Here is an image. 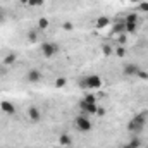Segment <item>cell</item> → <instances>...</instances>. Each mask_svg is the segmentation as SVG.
Wrapping results in <instances>:
<instances>
[{
	"label": "cell",
	"mask_w": 148,
	"mask_h": 148,
	"mask_svg": "<svg viewBox=\"0 0 148 148\" xmlns=\"http://www.w3.org/2000/svg\"><path fill=\"white\" fill-rule=\"evenodd\" d=\"M145 124H147L145 115H143V114H136V115L127 122V129H129L131 133H140V131H143Z\"/></svg>",
	"instance_id": "6da1fadb"
},
{
	"label": "cell",
	"mask_w": 148,
	"mask_h": 148,
	"mask_svg": "<svg viewBox=\"0 0 148 148\" xmlns=\"http://www.w3.org/2000/svg\"><path fill=\"white\" fill-rule=\"evenodd\" d=\"M83 84V88H91V90H98V88H102V77L98 76V74H88L86 77H84V81L81 83Z\"/></svg>",
	"instance_id": "7a4b0ae2"
},
{
	"label": "cell",
	"mask_w": 148,
	"mask_h": 148,
	"mask_svg": "<svg viewBox=\"0 0 148 148\" xmlns=\"http://www.w3.org/2000/svg\"><path fill=\"white\" fill-rule=\"evenodd\" d=\"M74 124H76V129L81 131V133H88V131H91V122H90V119H88L86 114L77 115V117L74 119Z\"/></svg>",
	"instance_id": "3957f363"
},
{
	"label": "cell",
	"mask_w": 148,
	"mask_h": 148,
	"mask_svg": "<svg viewBox=\"0 0 148 148\" xmlns=\"http://www.w3.org/2000/svg\"><path fill=\"white\" fill-rule=\"evenodd\" d=\"M59 52V45L57 43H53V41H45V43H41V53L45 55V57H53L55 53Z\"/></svg>",
	"instance_id": "277c9868"
},
{
	"label": "cell",
	"mask_w": 148,
	"mask_h": 148,
	"mask_svg": "<svg viewBox=\"0 0 148 148\" xmlns=\"http://www.w3.org/2000/svg\"><path fill=\"white\" fill-rule=\"evenodd\" d=\"M79 107H81V110H83V114H86V115H95L97 114V103H91V102H88V100H81L79 102Z\"/></svg>",
	"instance_id": "5b68a950"
},
{
	"label": "cell",
	"mask_w": 148,
	"mask_h": 148,
	"mask_svg": "<svg viewBox=\"0 0 148 148\" xmlns=\"http://www.w3.org/2000/svg\"><path fill=\"white\" fill-rule=\"evenodd\" d=\"M140 71H141V69H140L136 64H126L124 69H122V73L126 74V76H138Z\"/></svg>",
	"instance_id": "8992f818"
},
{
	"label": "cell",
	"mask_w": 148,
	"mask_h": 148,
	"mask_svg": "<svg viewBox=\"0 0 148 148\" xmlns=\"http://www.w3.org/2000/svg\"><path fill=\"white\" fill-rule=\"evenodd\" d=\"M0 109L5 112V115H14L16 114V107L12 105V102H0Z\"/></svg>",
	"instance_id": "52a82bcc"
},
{
	"label": "cell",
	"mask_w": 148,
	"mask_h": 148,
	"mask_svg": "<svg viewBox=\"0 0 148 148\" xmlns=\"http://www.w3.org/2000/svg\"><path fill=\"white\" fill-rule=\"evenodd\" d=\"M112 33H114V35H122V33H126V23H124V21H117V23L114 24V28H112Z\"/></svg>",
	"instance_id": "ba28073f"
},
{
	"label": "cell",
	"mask_w": 148,
	"mask_h": 148,
	"mask_svg": "<svg viewBox=\"0 0 148 148\" xmlns=\"http://www.w3.org/2000/svg\"><path fill=\"white\" fill-rule=\"evenodd\" d=\"M28 117H29V121H33V122H38L40 119H41V114L38 110L36 107H31L29 110H28Z\"/></svg>",
	"instance_id": "9c48e42d"
},
{
	"label": "cell",
	"mask_w": 148,
	"mask_h": 148,
	"mask_svg": "<svg viewBox=\"0 0 148 148\" xmlns=\"http://www.w3.org/2000/svg\"><path fill=\"white\" fill-rule=\"evenodd\" d=\"M41 79V73L38 71V69H31L29 73H28V81H31V83H38Z\"/></svg>",
	"instance_id": "30bf717a"
},
{
	"label": "cell",
	"mask_w": 148,
	"mask_h": 148,
	"mask_svg": "<svg viewBox=\"0 0 148 148\" xmlns=\"http://www.w3.org/2000/svg\"><path fill=\"white\" fill-rule=\"evenodd\" d=\"M16 59H17L16 53H9V55L3 57V64H5V66H12V64L16 62Z\"/></svg>",
	"instance_id": "8fae6325"
},
{
	"label": "cell",
	"mask_w": 148,
	"mask_h": 148,
	"mask_svg": "<svg viewBox=\"0 0 148 148\" xmlns=\"http://www.w3.org/2000/svg\"><path fill=\"white\" fill-rule=\"evenodd\" d=\"M59 143L64 145V147H69V145H71V136H69V134H60V136H59Z\"/></svg>",
	"instance_id": "7c38bea8"
},
{
	"label": "cell",
	"mask_w": 148,
	"mask_h": 148,
	"mask_svg": "<svg viewBox=\"0 0 148 148\" xmlns=\"http://www.w3.org/2000/svg\"><path fill=\"white\" fill-rule=\"evenodd\" d=\"M136 29H138V24H134V23H126V33H136Z\"/></svg>",
	"instance_id": "4fadbf2b"
},
{
	"label": "cell",
	"mask_w": 148,
	"mask_h": 148,
	"mask_svg": "<svg viewBox=\"0 0 148 148\" xmlns=\"http://www.w3.org/2000/svg\"><path fill=\"white\" fill-rule=\"evenodd\" d=\"M124 23H134V24H138V14H127L126 19H124Z\"/></svg>",
	"instance_id": "5bb4252c"
},
{
	"label": "cell",
	"mask_w": 148,
	"mask_h": 148,
	"mask_svg": "<svg viewBox=\"0 0 148 148\" xmlns=\"http://www.w3.org/2000/svg\"><path fill=\"white\" fill-rule=\"evenodd\" d=\"M109 24V19L107 17H98L97 19V28H105Z\"/></svg>",
	"instance_id": "9a60e30c"
},
{
	"label": "cell",
	"mask_w": 148,
	"mask_h": 148,
	"mask_svg": "<svg viewBox=\"0 0 148 148\" xmlns=\"http://www.w3.org/2000/svg\"><path fill=\"white\" fill-rule=\"evenodd\" d=\"M48 24H50V23H48V19H47V17H41V19L38 21V28H40V29H47V28H48Z\"/></svg>",
	"instance_id": "2e32d148"
},
{
	"label": "cell",
	"mask_w": 148,
	"mask_h": 148,
	"mask_svg": "<svg viewBox=\"0 0 148 148\" xmlns=\"http://www.w3.org/2000/svg\"><path fill=\"white\" fill-rule=\"evenodd\" d=\"M114 53H115L117 57H124V55H126V48H124V47H115V48H114Z\"/></svg>",
	"instance_id": "e0dca14e"
},
{
	"label": "cell",
	"mask_w": 148,
	"mask_h": 148,
	"mask_svg": "<svg viewBox=\"0 0 148 148\" xmlns=\"http://www.w3.org/2000/svg\"><path fill=\"white\" fill-rule=\"evenodd\" d=\"M28 5L29 7H41L43 5V0H28Z\"/></svg>",
	"instance_id": "ac0fdd59"
},
{
	"label": "cell",
	"mask_w": 148,
	"mask_h": 148,
	"mask_svg": "<svg viewBox=\"0 0 148 148\" xmlns=\"http://www.w3.org/2000/svg\"><path fill=\"white\" fill-rule=\"evenodd\" d=\"M102 52H103V55H110V53H114V50L110 48V45H102Z\"/></svg>",
	"instance_id": "d6986e66"
},
{
	"label": "cell",
	"mask_w": 148,
	"mask_h": 148,
	"mask_svg": "<svg viewBox=\"0 0 148 148\" xmlns=\"http://www.w3.org/2000/svg\"><path fill=\"white\" fill-rule=\"evenodd\" d=\"M129 145H131L133 148H140V145H141V140H140V138H133V140L129 141Z\"/></svg>",
	"instance_id": "ffe728a7"
},
{
	"label": "cell",
	"mask_w": 148,
	"mask_h": 148,
	"mask_svg": "<svg viewBox=\"0 0 148 148\" xmlns=\"http://www.w3.org/2000/svg\"><path fill=\"white\" fill-rule=\"evenodd\" d=\"M28 40L35 43V41H36V40H38V35H36V33H35V31H29V35H28Z\"/></svg>",
	"instance_id": "44dd1931"
},
{
	"label": "cell",
	"mask_w": 148,
	"mask_h": 148,
	"mask_svg": "<svg viewBox=\"0 0 148 148\" xmlns=\"http://www.w3.org/2000/svg\"><path fill=\"white\" fill-rule=\"evenodd\" d=\"M55 84H57L59 88H60V86H66V79H64V77H59V79L55 81Z\"/></svg>",
	"instance_id": "7402d4cb"
},
{
	"label": "cell",
	"mask_w": 148,
	"mask_h": 148,
	"mask_svg": "<svg viewBox=\"0 0 148 148\" xmlns=\"http://www.w3.org/2000/svg\"><path fill=\"white\" fill-rule=\"evenodd\" d=\"M140 10L148 12V2H140Z\"/></svg>",
	"instance_id": "603a6c76"
},
{
	"label": "cell",
	"mask_w": 148,
	"mask_h": 148,
	"mask_svg": "<svg viewBox=\"0 0 148 148\" xmlns=\"http://www.w3.org/2000/svg\"><path fill=\"white\" fill-rule=\"evenodd\" d=\"M138 77H143V79H148V74L145 73V71H140V73H138Z\"/></svg>",
	"instance_id": "cb8c5ba5"
},
{
	"label": "cell",
	"mask_w": 148,
	"mask_h": 148,
	"mask_svg": "<svg viewBox=\"0 0 148 148\" xmlns=\"http://www.w3.org/2000/svg\"><path fill=\"white\" fill-rule=\"evenodd\" d=\"M103 114H105V109H100V107L97 109V115H100V117H102Z\"/></svg>",
	"instance_id": "d4e9b609"
},
{
	"label": "cell",
	"mask_w": 148,
	"mask_h": 148,
	"mask_svg": "<svg viewBox=\"0 0 148 148\" xmlns=\"http://www.w3.org/2000/svg\"><path fill=\"white\" fill-rule=\"evenodd\" d=\"M64 28H66V29H73L74 26L71 24V23H66V24H64Z\"/></svg>",
	"instance_id": "484cf974"
},
{
	"label": "cell",
	"mask_w": 148,
	"mask_h": 148,
	"mask_svg": "<svg viewBox=\"0 0 148 148\" xmlns=\"http://www.w3.org/2000/svg\"><path fill=\"white\" fill-rule=\"evenodd\" d=\"M21 3H23V5H28V0H21Z\"/></svg>",
	"instance_id": "4316f807"
},
{
	"label": "cell",
	"mask_w": 148,
	"mask_h": 148,
	"mask_svg": "<svg viewBox=\"0 0 148 148\" xmlns=\"http://www.w3.org/2000/svg\"><path fill=\"white\" fill-rule=\"evenodd\" d=\"M131 3H138V2H141V0H129Z\"/></svg>",
	"instance_id": "83f0119b"
},
{
	"label": "cell",
	"mask_w": 148,
	"mask_h": 148,
	"mask_svg": "<svg viewBox=\"0 0 148 148\" xmlns=\"http://www.w3.org/2000/svg\"><path fill=\"white\" fill-rule=\"evenodd\" d=\"M124 148H133L131 145H124Z\"/></svg>",
	"instance_id": "f1b7e54d"
}]
</instances>
